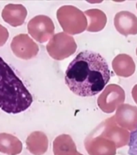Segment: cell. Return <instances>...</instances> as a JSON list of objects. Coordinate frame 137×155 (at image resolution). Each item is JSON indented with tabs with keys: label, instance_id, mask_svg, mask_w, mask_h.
<instances>
[{
	"label": "cell",
	"instance_id": "cell-7",
	"mask_svg": "<svg viewBox=\"0 0 137 155\" xmlns=\"http://www.w3.org/2000/svg\"><path fill=\"white\" fill-rule=\"evenodd\" d=\"M42 137L41 133H33L27 139V148L34 154L39 155L44 152L42 147L44 149V144H42Z\"/></svg>",
	"mask_w": 137,
	"mask_h": 155
},
{
	"label": "cell",
	"instance_id": "cell-5",
	"mask_svg": "<svg viewBox=\"0 0 137 155\" xmlns=\"http://www.w3.org/2000/svg\"><path fill=\"white\" fill-rule=\"evenodd\" d=\"M27 16L26 8L21 4L9 3L2 9L3 20L12 27H19L24 24Z\"/></svg>",
	"mask_w": 137,
	"mask_h": 155
},
{
	"label": "cell",
	"instance_id": "cell-9",
	"mask_svg": "<svg viewBox=\"0 0 137 155\" xmlns=\"http://www.w3.org/2000/svg\"><path fill=\"white\" fill-rule=\"evenodd\" d=\"M9 37V32L4 26L0 24V47H2L6 44L7 39Z\"/></svg>",
	"mask_w": 137,
	"mask_h": 155
},
{
	"label": "cell",
	"instance_id": "cell-8",
	"mask_svg": "<svg viewBox=\"0 0 137 155\" xmlns=\"http://www.w3.org/2000/svg\"><path fill=\"white\" fill-rule=\"evenodd\" d=\"M128 153L129 155H137V127L130 134Z\"/></svg>",
	"mask_w": 137,
	"mask_h": 155
},
{
	"label": "cell",
	"instance_id": "cell-2",
	"mask_svg": "<svg viewBox=\"0 0 137 155\" xmlns=\"http://www.w3.org/2000/svg\"><path fill=\"white\" fill-rule=\"evenodd\" d=\"M32 96L11 68L0 57V108L18 114L28 108Z\"/></svg>",
	"mask_w": 137,
	"mask_h": 155
},
{
	"label": "cell",
	"instance_id": "cell-4",
	"mask_svg": "<svg viewBox=\"0 0 137 155\" xmlns=\"http://www.w3.org/2000/svg\"><path fill=\"white\" fill-rule=\"evenodd\" d=\"M51 26H53V24H52L48 17L39 15L32 18L28 22V30L31 36L36 41L44 42L48 40L51 30H53V28Z\"/></svg>",
	"mask_w": 137,
	"mask_h": 155
},
{
	"label": "cell",
	"instance_id": "cell-1",
	"mask_svg": "<svg viewBox=\"0 0 137 155\" xmlns=\"http://www.w3.org/2000/svg\"><path fill=\"white\" fill-rule=\"evenodd\" d=\"M111 78V70L106 59L93 51L80 52L70 61L65 74V82L75 94L94 96L101 92Z\"/></svg>",
	"mask_w": 137,
	"mask_h": 155
},
{
	"label": "cell",
	"instance_id": "cell-3",
	"mask_svg": "<svg viewBox=\"0 0 137 155\" xmlns=\"http://www.w3.org/2000/svg\"><path fill=\"white\" fill-rule=\"evenodd\" d=\"M11 48L15 55L22 59H30L36 56L38 47L27 34H19L12 39Z\"/></svg>",
	"mask_w": 137,
	"mask_h": 155
},
{
	"label": "cell",
	"instance_id": "cell-6",
	"mask_svg": "<svg viewBox=\"0 0 137 155\" xmlns=\"http://www.w3.org/2000/svg\"><path fill=\"white\" fill-rule=\"evenodd\" d=\"M22 151L21 141L9 133H0V152L7 155H17Z\"/></svg>",
	"mask_w": 137,
	"mask_h": 155
}]
</instances>
